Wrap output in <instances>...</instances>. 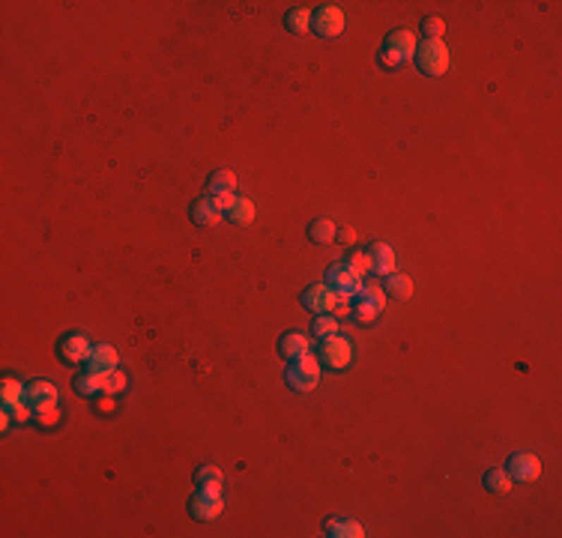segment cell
Segmentation results:
<instances>
[{"label": "cell", "mask_w": 562, "mask_h": 538, "mask_svg": "<svg viewBox=\"0 0 562 538\" xmlns=\"http://www.w3.org/2000/svg\"><path fill=\"white\" fill-rule=\"evenodd\" d=\"M36 422L42 424V428H54L60 422V410L57 407H45V410H36Z\"/></svg>", "instance_id": "32"}, {"label": "cell", "mask_w": 562, "mask_h": 538, "mask_svg": "<svg viewBox=\"0 0 562 538\" xmlns=\"http://www.w3.org/2000/svg\"><path fill=\"white\" fill-rule=\"evenodd\" d=\"M308 236L314 243H332L335 236H338V228H335V221L332 219H317V221H311V228H308Z\"/></svg>", "instance_id": "23"}, {"label": "cell", "mask_w": 562, "mask_h": 538, "mask_svg": "<svg viewBox=\"0 0 562 538\" xmlns=\"http://www.w3.org/2000/svg\"><path fill=\"white\" fill-rule=\"evenodd\" d=\"M506 472L511 475V482H535L542 475V460L530 452H518L508 458Z\"/></svg>", "instance_id": "9"}, {"label": "cell", "mask_w": 562, "mask_h": 538, "mask_svg": "<svg viewBox=\"0 0 562 538\" xmlns=\"http://www.w3.org/2000/svg\"><path fill=\"white\" fill-rule=\"evenodd\" d=\"M389 296H395V299H401V302H407L410 296H413V279L410 275H404V272H392L389 279H386V287H383Z\"/></svg>", "instance_id": "17"}, {"label": "cell", "mask_w": 562, "mask_h": 538, "mask_svg": "<svg viewBox=\"0 0 562 538\" xmlns=\"http://www.w3.org/2000/svg\"><path fill=\"white\" fill-rule=\"evenodd\" d=\"M9 422H12V412L4 407V416H0V428H4V431H9Z\"/></svg>", "instance_id": "37"}, {"label": "cell", "mask_w": 562, "mask_h": 538, "mask_svg": "<svg viewBox=\"0 0 562 538\" xmlns=\"http://www.w3.org/2000/svg\"><path fill=\"white\" fill-rule=\"evenodd\" d=\"M279 353H281L287 362L303 359V356L308 353V338H305L303 332H284V335L279 338Z\"/></svg>", "instance_id": "14"}, {"label": "cell", "mask_w": 562, "mask_h": 538, "mask_svg": "<svg viewBox=\"0 0 562 538\" xmlns=\"http://www.w3.org/2000/svg\"><path fill=\"white\" fill-rule=\"evenodd\" d=\"M6 410L12 412V419H16V422H28V419H30V410H33V407H30L28 401H24V404H18V407H6Z\"/></svg>", "instance_id": "34"}, {"label": "cell", "mask_w": 562, "mask_h": 538, "mask_svg": "<svg viewBox=\"0 0 562 538\" xmlns=\"http://www.w3.org/2000/svg\"><path fill=\"white\" fill-rule=\"evenodd\" d=\"M350 359H353V347H350L347 338H341V335L323 338V344H320V362H323V365H329L332 371H344L347 365H350Z\"/></svg>", "instance_id": "5"}, {"label": "cell", "mask_w": 562, "mask_h": 538, "mask_svg": "<svg viewBox=\"0 0 562 538\" xmlns=\"http://www.w3.org/2000/svg\"><path fill=\"white\" fill-rule=\"evenodd\" d=\"M332 314H335V317H347V314H353V299L338 296V305H335Z\"/></svg>", "instance_id": "35"}, {"label": "cell", "mask_w": 562, "mask_h": 538, "mask_svg": "<svg viewBox=\"0 0 562 538\" xmlns=\"http://www.w3.org/2000/svg\"><path fill=\"white\" fill-rule=\"evenodd\" d=\"M347 267H350L359 279H365V275L371 272V255L368 252H350V257H347Z\"/></svg>", "instance_id": "28"}, {"label": "cell", "mask_w": 562, "mask_h": 538, "mask_svg": "<svg viewBox=\"0 0 562 538\" xmlns=\"http://www.w3.org/2000/svg\"><path fill=\"white\" fill-rule=\"evenodd\" d=\"M311 332H314L317 338H329V335H338V317H326V314H323V317H317L314 323H311Z\"/></svg>", "instance_id": "27"}, {"label": "cell", "mask_w": 562, "mask_h": 538, "mask_svg": "<svg viewBox=\"0 0 562 538\" xmlns=\"http://www.w3.org/2000/svg\"><path fill=\"white\" fill-rule=\"evenodd\" d=\"M386 308V291L374 281H362L359 293L353 296V314L359 323H374L377 314Z\"/></svg>", "instance_id": "2"}, {"label": "cell", "mask_w": 562, "mask_h": 538, "mask_svg": "<svg viewBox=\"0 0 562 538\" xmlns=\"http://www.w3.org/2000/svg\"><path fill=\"white\" fill-rule=\"evenodd\" d=\"M362 281H365V279H359V275H356L350 267H347V264H332V267L326 269V284H329L338 296H344V299H353V296L359 293Z\"/></svg>", "instance_id": "6"}, {"label": "cell", "mask_w": 562, "mask_h": 538, "mask_svg": "<svg viewBox=\"0 0 562 538\" xmlns=\"http://www.w3.org/2000/svg\"><path fill=\"white\" fill-rule=\"evenodd\" d=\"M228 216H231V219H233L236 224H248V221L255 219V204L248 201V197H236Z\"/></svg>", "instance_id": "25"}, {"label": "cell", "mask_w": 562, "mask_h": 538, "mask_svg": "<svg viewBox=\"0 0 562 538\" xmlns=\"http://www.w3.org/2000/svg\"><path fill=\"white\" fill-rule=\"evenodd\" d=\"M284 24H287V30H291V33H299V36L308 33V30H311V9H305V6L287 9Z\"/></svg>", "instance_id": "20"}, {"label": "cell", "mask_w": 562, "mask_h": 538, "mask_svg": "<svg viewBox=\"0 0 562 538\" xmlns=\"http://www.w3.org/2000/svg\"><path fill=\"white\" fill-rule=\"evenodd\" d=\"M416 36L410 33V30H404V27H398V30H392L389 36H386V42H383V51H389L392 57H398L401 60V66L407 63V60H413V54H416Z\"/></svg>", "instance_id": "10"}, {"label": "cell", "mask_w": 562, "mask_h": 538, "mask_svg": "<svg viewBox=\"0 0 562 538\" xmlns=\"http://www.w3.org/2000/svg\"><path fill=\"white\" fill-rule=\"evenodd\" d=\"M90 341H87L84 335H66L63 341H60V347H57V353L63 356L66 362H75V365H78V362H87V356H90Z\"/></svg>", "instance_id": "13"}, {"label": "cell", "mask_w": 562, "mask_h": 538, "mask_svg": "<svg viewBox=\"0 0 562 538\" xmlns=\"http://www.w3.org/2000/svg\"><path fill=\"white\" fill-rule=\"evenodd\" d=\"M0 398H4V407H18V404L28 401V386H21L18 380L6 377L4 389H0Z\"/></svg>", "instance_id": "21"}, {"label": "cell", "mask_w": 562, "mask_h": 538, "mask_svg": "<svg viewBox=\"0 0 562 538\" xmlns=\"http://www.w3.org/2000/svg\"><path fill=\"white\" fill-rule=\"evenodd\" d=\"M189 511L195 520H216L224 511V499L216 491H201L197 487V494L189 499Z\"/></svg>", "instance_id": "7"}, {"label": "cell", "mask_w": 562, "mask_h": 538, "mask_svg": "<svg viewBox=\"0 0 562 538\" xmlns=\"http://www.w3.org/2000/svg\"><path fill=\"white\" fill-rule=\"evenodd\" d=\"M303 305L308 311H314V314H332L335 305H338V293L329 284H311L303 293Z\"/></svg>", "instance_id": "8"}, {"label": "cell", "mask_w": 562, "mask_h": 538, "mask_svg": "<svg viewBox=\"0 0 562 538\" xmlns=\"http://www.w3.org/2000/svg\"><path fill=\"white\" fill-rule=\"evenodd\" d=\"M75 392L84 395V398H96L99 392H102V374H93V371H84L78 374V377L72 380Z\"/></svg>", "instance_id": "19"}, {"label": "cell", "mask_w": 562, "mask_h": 538, "mask_svg": "<svg viewBox=\"0 0 562 538\" xmlns=\"http://www.w3.org/2000/svg\"><path fill=\"white\" fill-rule=\"evenodd\" d=\"M93 407H96L99 416H114V412H117V395L99 392V395L93 398Z\"/></svg>", "instance_id": "30"}, {"label": "cell", "mask_w": 562, "mask_h": 538, "mask_svg": "<svg viewBox=\"0 0 562 538\" xmlns=\"http://www.w3.org/2000/svg\"><path fill=\"white\" fill-rule=\"evenodd\" d=\"M422 30H424V39H443L446 24L440 16H428V18H422Z\"/></svg>", "instance_id": "29"}, {"label": "cell", "mask_w": 562, "mask_h": 538, "mask_svg": "<svg viewBox=\"0 0 562 538\" xmlns=\"http://www.w3.org/2000/svg\"><path fill=\"white\" fill-rule=\"evenodd\" d=\"M57 386L51 380H33L28 386V404L33 410H45V407H57Z\"/></svg>", "instance_id": "12"}, {"label": "cell", "mask_w": 562, "mask_h": 538, "mask_svg": "<svg viewBox=\"0 0 562 538\" xmlns=\"http://www.w3.org/2000/svg\"><path fill=\"white\" fill-rule=\"evenodd\" d=\"M511 484H515V482H511V475L503 467H494V470L484 472V487H488L491 494H508Z\"/></svg>", "instance_id": "22"}, {"label": "cell", "mask_w": 562, "mask_h": 538, "mask_svg": "<svg viewBox=\"0 0 562 538\" xmlns=\"http://www.w3.org/2000/svg\"><path fill=\"white\" fill-rule=\"evenodd\" d=\"M192 221L197 224V228H212V224L221 221V212L212 207L209 197H197V201L192 204Z\"/></svg>", "instance_id": "16"}, {"label": "cell", "mask_w": 562, "mask_h": 538, "mask_svg": "<svg viewBox=\"0 0 562 538\" xmlns=\"http://www.w3.org/2000/svg\"><path fill=\"white\" fill-rule=\"evenodd\" d=\"M195 484L201 487V491H216V494H221V470H219L216 464H204V467H197V472H195Z\"/></svg>", "instance_id": "18"}, {"label": "cell", "mask_w": 562, "mask_h": 538, "mask_svg": "<svg viewBox=\"0 0 562 538\" xmlns=\"http://www.w3.org/2000/svg\"><path fill=\"white\" fill-rule=\"evenodd\" d=\"M338 243H344V245H353L356 243V231L353 228H344V231H338V236H335Z\"/></svg>", "instance_id": "36"}, {"label": "cell", "mask_w": 562, "mask_h": 538, "mask_svg": "<svg viewBox=\"0 0 562 538\" xmlns=\"http://www.w3.org/2000/svg\"><path fill=\"white\" fill-rule=\"evenodd\" d=\"M362 527L356 520H338V530H335V538H362Z\"/></svg>", "instance_id": "31"}, {"label": "cell", "mask_w": 562, "mask_h": 538, "mask_svg": "<svg viewBox=\"0 0 562 538\" xmlns=\"http://www.w3.org/2000/svg\"><path fill=\"white\" fill-rule=\"evenodd\" d=\"M311 30H314L320 39H335V36L344 33V12L341 6H320L317 12H311Z\"/></svg>", "instance_id": "4"}, {"label": "cell", "mask_w": 562, "mask_h": 538, "mask_svg": "<svg viewBox=\"0 0 562 538\" xmlns=\"http://www.w3.org/2000/svg\"><path fill=\"white\" fill-rule=\"evenodd\" d=\"M236 189V173L233 171H216L209 180V192H233Z\"/></svg>", "instance_id": "26"}, {"label": "cell", "mask_w": 562, "mask_h": 538, "mask_svg": "<svg viewBox=\"0 0 562 538\" xmlns=\"http://www.w3.org/2000/svg\"><path fill=\"white\" fill-rule=\"evenodd\" d=\"M284 380L293 392H311L320 383V359L308 356V353L303 359H293L291 365H287Z\"/></svg>", "instance_id": "3"}, {"label": "cell", "mask_w": 562, "mask_h": 538, "mask_svg": "<svg viewBox=\"0 0 562 538\" xmlns=\"http://www.w3.org/2000/svg\"><path fill=\"white\" fill-rule=\"evenodd\" d=\"M416 66L422 75H431V78H440L446 75L448 63H452V54H448V48L443 39H424L422 45H416Z\"/></svg>", "instance_id": "1"}, {"label": "cell", "mask_w": 562, "mask_h": 538, "mask_svg": "<svg viewBox=\"0 0 562 538\" xmlns=\"http://www.w3.org/2000/svg\"><path fill=\"white\" fill-rule=\"evenodd\" d=\"M212 201V207H216L219 212H231V207H233V201H236V195L233 192H216L209 197Z\"/></svg>", "instance_id": "33"}, {"label": "cell", "mask_w": 562, "mask_h": 538, "mask_svg": "<svg viewBox=\"0 0 562 538\" xmlns=\"http://www.w3.org/2000/svg\"><path fill=\"white\" fill-rule=\"evenodd\" d=\"M368 255H371V272H377V275H392L395 272V252H392V245L377 243Z\"/></svg>", "instance_id": "15"}, {"label": "cell", "mask_w": 562, "mask_h": 538, "mask_svg": "<svg viewBox=\"0 0 562 538\" xmlns=\"http://www.w3.org/2000/svg\"><path fill=\"white\" fill-rule=\"evenodd\" d=\"M126 386H129V377L120 368L102 374V392L105 395H123V392H126Z\"/></svg>", "instance_id": "24"}, {"label": "cell", "mask_w": 562, "mask_h": 538, "mask_svg": "<svg viewBox=\"0 0 562 538\" xmlns=\"http://www.w3.org/2000/svg\"><path fill=\"white\" fill-rule=\"evenodd\" d=\"M120 365V353L111 344H93L90 356H87V368L84 371H93V374H108Z\"/></svg>", "instance_id": "11"}]
</instances>
